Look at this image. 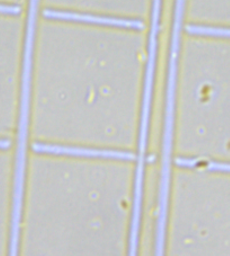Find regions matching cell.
<instances>
[{"label": "cell", "instance_id": "6da1fadb", "mask_svg": "<svg viewBox=\"0 0 230 256\" xmlns=\"http://www.w3.org/2000/svg\"><path fill=\"white\" fill-rule=\"evenodd\" d=\"M136 176L87 175L34 180L28 237L48 250L104 247L134 253Z\"/></svg>", "mask_w": 230, "mask_h": 256}, {"label": "cell", "instance_id": "7a4b0ae2", "mask_svg": "<svg viewBox=\"0 0 230 256\" xmlns=\"http://www.w3.org/2000/svg\"><path fill=\"white\" fill-rule=\"evenodd\" d=\"M176 162L191 174H170L159 250H206L230 256V168L210 162Z\"/></svg>", "mask_w": 230, "mask_h": 256}, {"label": "cell", "instance_id": "3957f363", "mask_svg": "<svg viewBox=\"0 0 230 256\" xmlns=\"http://www.w3.org/2000/svg\"><path fill=\"white\" fill-rule=\"evenodd\" d=\"M10 20L0 16V130L7 121L12 85V28Z\"/></svg>", "mask_w": 230, "mask_h": 256}]
</instances>
